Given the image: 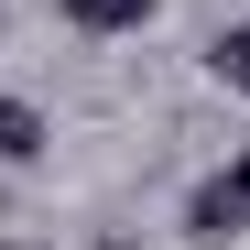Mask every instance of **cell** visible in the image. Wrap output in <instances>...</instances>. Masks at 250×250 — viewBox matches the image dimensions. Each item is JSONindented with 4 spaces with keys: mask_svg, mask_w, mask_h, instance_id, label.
<instances>
[{
    "mask_svg": "<svg viewBox=\"0 0 250 250\" xmlns=\"http://www.w3.org/2000/svg\"><path fill=\"white\" fill-rule=\"evenodd\" d=\"M207 76H218V87H239V98H250V22H229L218 44H207Z\"/></svg>",
    "mask_w": 250,
    "mask_h": 250,
    "instance_id": "277c9868",
    "label": "cell"
},
{
    "mask_svg": "<svg viewBox=\"0 0 250 250\" xmlns=\"http://www.w3.org/2000/svg\"><path fill=\"white\" fill-rule=\"evenodd\" d=\"M185 239H196V250H229V239H250V207H239V185H229V174H207V185L185 196Z\"/></svg>",
    "mask_w": 250,
    "mask_h": 250,
    "instance_id": "6da1fadb",
    "label": "cell"
},
{
    "mask_svg": "<svg viewBox=\"0 0 250 250\" xmlns=\"http://www.w3.org/2000/svg\"><path fill=\"white\" fill-rule=\"evenodd\" d=\"M229 185H239V207H250V142H239V152H229Z\"/></svg>",
    "mask_w": 250,
    "mask_h": 250,
    "instance_id": "5b68a950",
    "label": "cell"
},
{
    "mask_svg": "<svg viewBox=\"0 0 250 250\" xmlns=\"http://www.w3.org/2000/svg\"><path fill=\"white\" fill-rule=\"evenodd\" d=\"M44 152H55V120L33 98H0V163H44Z\"/></svg>",
    "mask_w": 250,
    "mask_h": 250,
    "instance_id": "7a4b0ae2",
    "label": "cell"
},
{
    "mask_svg": "<svg viewBox=\"0 0 250 250\" xmlns=\"http://www.w3.org/2000/svg\"><path fill=\"white\" fill-rule=\"evenodd\" d=\"M65 22L87 33V44H109V33H142L152 22V0H65Z\"/></svg>",
    "mask_w": 250,
    "mask_h": 250,
    "instance_id": "3957f363",
    "label": "cell"
}]
</instances>
